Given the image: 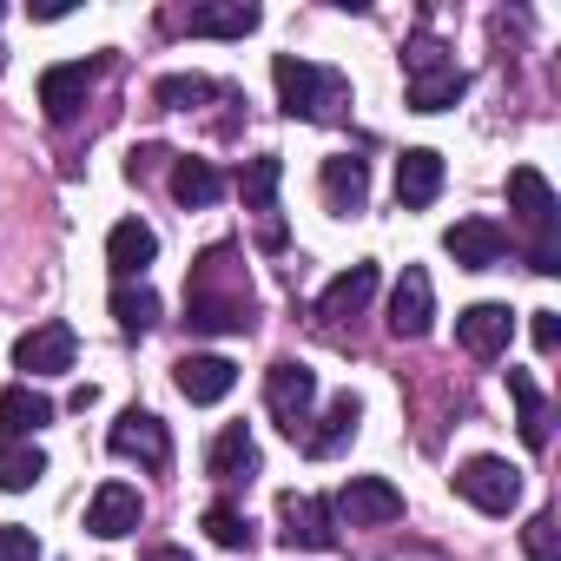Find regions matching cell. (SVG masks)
I'll list each match as a JSON object with an SVG mask.
<instances>
[{"instance_id":"cell-31","label":"cell","mask_w":561,"mask_h":561,"mask_svg":"<svg viewBox=\"0 0 561 561\" xmlns=\"http://www.w3.org/2000/svg\"><path fill=\"white\" fill-rule=\"evenodd\" d=\"M205 535H211L218 548H251V515L231 508V502H211V508H205Z\"/></svg>"},{"instance_id":"cell-35","label":"cell","mask_w":561,"mask_h":561,"mask_svg":"<svg viewBox=\"0 0 561 561\" xmlns=\"http://www.w3.org/2000/svg\"><path fill=\"white\" fill-rule=\"evenodd\" d=\"M73 8H67V0H41V8H34V21H67Z\"/></svg>"},{"instance_id":"cell-3","label":"cell","mask_w":561,"mask_h":561,"mask_svg":"<svg viewBox=\"0 0 561 561\" xmlns=\"http://www.w3.org/2000/svg\"><path fill=\"white\" fill-rule=\"evenodd\" d=\"M508 211L522 218V231H528V264L541 271V277H554L561 271V205H554V185L535 172V165H515L508 172Z\"/></svg>"},{"instance_id":"cell-11","label":"cell","mask_w":561,"mask_h":561,"mask_svg":"<svg viewBox=\"0 0 561 561\" xmlns=\"http://www.w3.org/2000/svg\"><path fill=\"white\" fill-rule=\"evenodd\" d=\"M73 357H80V337L60 318L21 331V344H14V370H27V377H60V370H73Z\"/></svg>"},{"instance_id":"cell-34","label":"cell","mask_w":561,"mask_h":561,"mask_svg":"<svg viewBox=\"0 0 561 561\" xmlns=\"http://www.w3.org/2000/svg\"><path fill=\"white\" fill-rule=\"evenodd\" d=\"M528 337H535V351L548 357V351L561 344V318H554V311H535V324H528Z\"/></svg>"},{"instance_id":"cell-24","label":"cell","mask_w":561,"mask_h":561,"mask_svg":"<svg viewBox=\"0 0 561 561\" xmlns=\"http://www.w3.org/2000/svg\"><path fill=\"white\" fill-rule=\"evenodd\" d=\"M469 93V73L456 67V60H436V67H416L410 73V106L416 113H443V106H456Z\"/></svg>"},{"instance_id":"cell-9","label":"cell","mask_w":561,"mask_h":561,"mask_svg":"<svg viewBox=\"0 0 561 561\" xmlns=\"http://www.w3.org/2000/svg\"><path fill=\"white\" fill-rule=\"evenodd\" d=\"M106 449L113 456H126V462H146V469H165L172 462V436H165V423L152 416V410H119V423L106 430Z\"/></svg>"},{"instance_id":"cell-15","label":"cell","mask_w":561,"mask_h":561,"mask_svg":"<svg viewBox=\"0 0 561 561\" xmlns=\"http://www.w3.org/2000/svg\"><path fill=\"white\" fill-rule=\"evenodd\" d=\"M172 383H179L185 403H225L231 383H238V364L231 357H211V351H185L172 364Z\"/></svg>"},{"instance_id":"cell-36","label":"cell","mask_w":561,"mask_h":561,"mask_svg":"<svg viewBox=\"0 0 561 561\" xmlns=\"http://www.w3.org/2000/svg\"><path fill=\"white\" fill-rule=\"evenodd\" d=\"M146 561H192L185 548H146Z\"/></svg>"},{"instance_id":"cell-28","label":"cell","mask_w":561,"mask_h":561,"mask_svg":"<svg viewBox=\"0 0 561 561\" xmlns=\"http://www.w3.org/2000/svg\"><path fill=\"white\" fill-rule=\"evenodd\" d=\"M113 324L126 337H146L159 324V291L146 285V277H139V285H113Z\"/></svg>"},{"instance_id":"cell-17","label":"cell","mask_w":561,"mask_h":561,"mask_svg":"<svg viewBox=\"0 0 561 561\" xmlns=\"http://www.w3.org/2000/svg\"><path fill=\"white\" fill-rule=\"evenodd\" d=\"M93 80H100V60H67V67H47V73H41V106H47V119H54V126H67V119L87 106Z\"/></svg>"},{"instance_id":"cell-8","label":"cell","mask_w":561,"mask_h":561,"mask_svg":"<svg viewBox=\"0 0 561 561\" xmlns=\"http://www.w3.org/2000/svg\"><path fill=\"white\" fill-rule=\"evenodd\" d=\"M277 535L285 548H337V515L324 495H277Z\"/></svg>"},{"instance_id":"cell-38","label":"cell","mask_w":561,"mask_h":561,"mask_svg":"<svg viewBox=\"0 0 561 561\" xmlns=\"http://www.w3.org/2000/svg\"><path fill=\"white\" fill-rule=\"evenodd\" d=\"M0 14H8V8H0Z\"/></svg>"},{"instance_id":"cell-2","label":"cell","mask_w":561,"mask_h":561,"mask_svg":"<svg viewBox=\"0 0 561 561\" xmlns=\"http://www.w3.org/2000/svg\"><path fill=\"white\" fill-rule=\"evenodd\" d=\"M271 80H277V106L291 119H311V126H337L351 113V80L337 67H318V60H298V54H277L271 60Z\"/></svg>"},{"instance_id":"cell-21","label":"cell","mask_w":561,"mask_h":561,"mask_svg":"<svg viewBox=\"0 0 561 561\" xmlns=\"http://www.w3.org/2000/svg\"><path fill=\"white\" fill-rule=\"evenodd\" d=\"M47 423H54V403H47L34 383L0 390V443H34Z\"/></svg>"},{"instance_id":"cell-13","label":"cell","mask_w":561,"mask_h":561,"mask_svg":"<svg viewBox=\"0 0 561 561\" xmlns=\"http://www.w3.org/2000/svg\"><path fill=\"white\" fill-rule=\"evenodd\" d=\"M257 469H264V456H257V436H251L244 423H225V430L211 436V449H205V476H211L218 489H244Z\"/></svg>"},{"instance_id":"cell-27","label":"cell","mask_w":561,"mask_h":561,"mask_svg":"<svg viewBox=\"0 0 561 561\" xmlns=\"http://www.w3.org/2000/svg\"><path fill=\"white\" fill-rule=\"evenodd\" d=\"M508 397H515V416H522V443L528 449H548V397L528 370H508Z\"/></svg>"},{"instance_id":"cell-33","label":"cell","mask_w":561,"mask_h":561,"mask_svg":"<svg viewBox=\"0 0 561 561\" xmlns=\"http://www.w3.org/2000/svg\"><path fill=\"white\" fill-rule=\"evenodd\" d=\"M0 561H41V541H34V528H21V522H0Z\"/></svg>"},{"instance_id":"cell-30","label":"cell","mask_w":561,"mask_h":561,"mask_svg":"<svg viewBox=\"0 0 561 561\" xmlns=\"http://www.w3.org/2000/svg\"><path fill=\"white\" fill-rule=\"evenodd\" d=\"M41 476H47L41 443H0V489H8V495H27Z\"/></svg>"},{"instance_id":"cell-18","label":"cell","mask_w":561,"mask_h":561,"mask_svg":"<svg viewBox=\"0 0 561 561\" xmlns=\"http://www.w3.org/2000/svg\"><path fill=\"white\" fill-rule=\"evenodd\" d=\"M152 257H159V231H152L146 218H119V225L106 231V264H113L119 285H139Z\"/></svg>"},{"instance_id":"cell-23","label":"cell","mask_w":561,"mask_h":561,"mask_svg":"<svg viewBox=\"0 0 561 561\" xmlns=\"http://www.w3.org/2000/svg\"><path fill=\"white\" fill-rule=\"evenodd\" d=\"M324 205L331 211H344V218H357L364 211V198H370V165L364 159H351V152H337V159H324Z\"/></svg>"},{"instance_id":"cell-10","label":"cell","mask_w":561,"mask_h":561,"mask_svg":"<svg viewBox=\"0 0 561 561\" xmlns=\"http://www.w3.org/2000/svg\"><path fill=\"white\" fill-rule=\"evenodd\" d=\"M390 337H403V344H416V337H430V324H436V285H430V271L423 264H410L403 277H397V291H390Z\"/></svg>"},{"instance_id":"cell-19","label":"cell","mask_w":561,"mask_h":561,"mask_svg":"<svg viewBox=\"0 0 561 561\" xmlns=\"http://www.w3.org/2000/svg\"><path fill=\"white\" fill-rule=\"evenodd\" d=\"M508 337H515L508 305H469V311L456 318V344H462L469 357H482V364H495V357L508 351Z\"/></svg>"},{"instance_id":"cell-37","label":"cell","mask_w":561,"mask_h":561,"mask_svg":"<svg viewBox=\"0 0 561 561\" xmlns=\"http://www.w3.org/2000/svg\"><path fill=\"white\" fill-rule=\"evenodd\" d=\"M0 67H8V54H0Z\"/></svg>"},{"instance_id":"cell-6","label":"cell","mask_w":561,"mask_h":561,"mask_svg":"<svg viewBox=\"0 0 561 561\" xmlns=\"http://www.w3.org/2000/svg\"><path fill=\"white\" fill-rule=\"evenodd\" d=\"M331 515L351 522V528H390V522H403V489L383 482V476H351V482L337 489Z\"/></svg>"},{"instance_id":"cell-12","label":"cell","mask_w":561,"mask_h":561,"mask_svg":"<svg viewBox=\"0 0 561 561\" xmlns=\"http://www.w3.org/2000/svg\"><path fill=\"white\" fill-rule=\"evenodd\" d=\"M370 298H377V264H351V271H337L331 285H324L318 324H324V331H344V324H357V318L370 311Z\"/></svg>"},{"instance_id":"cell-25","label":"cell","mask_w":561,"mask_h":561,"mask_svg":"<svg viewBox=\"0 0 561 561\" xmlns=\"http://www.w3.org/2000/svg\"><path fill=\"white\" fill-rule=\"evenodd\" d=\"M257 21H264V14L251 8V0H218V8H192L179 27H185V34H205V41H244Z\"/></svg>"},{"instance_id":"cell-20","label":"cell","mask_w":561,"mask_h":561,"mask_svg":"<svg viewBox=\"0 0 561 561\" xmlns=\"http://www.w3.org/2000/svg\"><path fill=\"white\" fill-rule=\"evenodd\" d=\"M139 515H146V502H139V489H133V482H100V489H93V502H87V528H93L100 541L133 535V528H139Z\"/></svg>"},{"instance_id":"cell-29","label":"cell","mask_w":561,"mask_h":561,"mask_svg":"<svg viewBox=\"0 0 561 561\" xmlns=\"http://www.w3.org/2000/svg\"><path fill=\"white\" fill-rule=\"evenodd\" d=\"M152 100H159L165 113H192L198 100H231V87H218V80H205V73H165V80L152 87Z\"/></svg>"},{"instance_id":"cell-32","label":"cell","mask_w":561,"mask_h":561,"mask_svg":"<svg viewBox=\"0 0 561 561\" xmlns=\"http://www.w3.org/2000/svg\"><path fill=\"white\" fill-rule=\"evenodd\" d=\"M522 548H528V561H561V548H554V515H548V508L522 528Z\"/></svg>"},{"instance_id":"cell-26","label":"cell","mask_w":561,"mask_h":561,"mask_svg":"<svg viewBox=\"0 0 561 561\" xmlns=\"http://www.w3.org/2000/svg\"><path fill=\"white\" fill-rule=\"evenodd\" d=\"M172 198H179L185 211H205V205H218V198H225V179H218V165H211V159H179V165H172Z\"/></svg>"},{"instance_id":"cell-5","label":"cell","mask_w":561,"mask_h":561,"mask_svg":"<svg viewBox=\"0 0 561 561\" xmlns=\"http://www.w3.org/2000/svg\"><path fill=\"white\" fill-rule=\"evenodd\" d=\"M456 495L469 508H482V515H508L522 502V469H508L502 456H469L456 469Z\"/></svg>"},{"instance_id":"cell-14","label":"cell","mask_w":561,"mask_h":561,"mask_svg":"<svg viewBox=\"0 0 561 561\" xmlns=\"http://www.w3.org/2000/svg\"><path fill=\"white\" fill-rule=\"evenodd\" d=\"M443 251H449L462 271H495V264L508 257V231H502L495 218H462V225L443 231Z\"/></svg>"},{"instance_id":"cell-7","label":"cell","mask_w":561,"mask_h":561,"mask_svg":"<svg viewBox=\"0 0 561 561\" xmlns=\"http://www.w3.org/2000/svg\"><path fill=\"white\" fill-rule=\"evenodd\" d=\"M277 185H285V159H277V152L244 159L238 192H244V211H257V238H264V251L285 244V225H277Z\"/></svg>"},{"instance_id":"cell-22","label":"cell","mask_w":561,"mask_h":561,"mask_svg":"<svg viewBox=\"0 0 561 561\" xmlns=\"http://www.w3.org/2000/svg\"><path fill=\"white\" fill-rule=\"evenodd\" d=\"M436 192H443V152L410 146L397 159V205L403 211H423V205H436Z\"/></svg>"},{"instance_id":"cell-1","label":"cell","mask_w":561,"mask_h":561,"mask_svg":"<svg viewBox=\"0 0 561 561\" xmlns=\"http://www.w3.org/2000/svg\"><path fill=\"white\" fill-rule=\"evenodd\" d=\"M185 324L198 337H238L257 324V298H251V277L238 264L231 244H211L192 271H185Z\"/></svg>"},{"instance_id":"cell-4","label":"cell","mask_w":561,"mask_h":561,"mask_svg":"<svg viewBox=\"0 0 561 561\" xmlns=\"http://www.w3.org/2000/svg\"><path fill=\"white\" fill-rule=\"evenodd\" d=\"M264 410L277 416V430L298 443L311 430V410H318V370H305L298 357H277L264 370Z\"/></svg>"},{"instance_id":"cell-16","label":"cell","mask_w":561,"mask_h":561,"mask_svg":"<svg viewBox=\"0 0 561 561\" xmlns=\"http://www.w3.org/2000/svg\"><path fill=\"white\" fill-rule=\"evenodd\" d=\"M357 423H364V403L344 390V397H331V403H324V416H311V430H305L298 443H305V456L331 462V456H344V449L357 443Z\"/></svg>"}]
</instances>
